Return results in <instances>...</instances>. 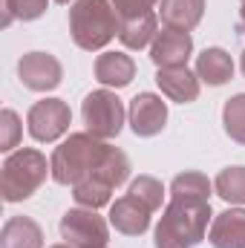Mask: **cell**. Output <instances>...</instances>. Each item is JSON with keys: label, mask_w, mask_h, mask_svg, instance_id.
<instances>
[{"label": "cell", "mask_w": 245, "mask_h": 248, "mask_svg": "<svg viewBox=\"0 0 245 248\" xmlns=\"http://www.w3.org/2000/svg\"><path fill=\"white\" fill-rule=\"evenodd\" d=\"M208 222H214L211 202L208 199H187V196H170L156 234V248H193L208 234Z\"/></svg>", "instance_id": "6da1fadb"}, {"label": "cell", "mask_w": 245, "mask_h": 248, "mask_svg": "<svg viewBox=\"0 0 245 248\" xmlns=\"http://www.w3.org/2000/svg\"><path fill=\"white\" fill-rule=\"evenodd\" d=\"M110 153V144L95 139L92 133H69L52 153V179L58 185H78L84 176H90Z\"/></svg>", "instance_id": "7a4b0ae2"}, {"label": "cell", "mask_w": 245, "mask_h": 248, "mask_svg": "<svg viewBox=\"0 0 245 248\" xmlns=\"http://www.w3.org/2000/svg\"><path fill=\"white\" fill-rule=\"evenodd\" d=\"M69 35L75 46L95 52L119 35V17L113 0H75L69 6Z\"/></svg>", "instance_id": "3957f363"}, {"label": "cell", "mask_w": 245, "mask_h": 248, "mask_svg": "<svg viewBox=\"0 0 245 248\" xmlns=\"http://www.w3.org/2000/svg\"><path fill=\"white\" fill-rule=\"evenodd\" d=\"M46 173H52V162L35 147H20L6 156L3 173H0V190L6 202H23L38 187L46 182Z\"/></svg>", "instance_id": "277c9868"}, {"label": "cell", "mask_w": 245, "mask_h": 248, "mask_svg": "<svg viewBox=\"0 0 245 248\" xmlns=\"http://www.w3.org/2000/svg\"><path fill=\"white\" fill-rule=\"evenodd\" d=\"M127 179H130V159H127V153L119 150V147H110L107 159L90 176H84L78 185H72V199L81 208L98 211V208L110 205L113 190L119 185H124Z\"/></svg>", "instance_id": "5b68a950"}, {"label": "cell", "mask_w": 245, "mask_h": 248, "mask_svg": "<svg viewBox=\"0 0 245 248\" xmlns=\"http://www.w3.org/2000/svg\"><path fill=\"white\" fill-rule=\"evenodd\" d=\"M81 119L95 139H116L124 127V104L113 90H92L81 104Z\"/></svg>", "instance_id": "8992f818"}, {"label": "cell", "mask_w": 245, "mask_h": 248, "mask_svg": "<svg viewBox=\"0 0 245 248\" xmlns=\"http://www.w3.org/2000/svg\"><path fill=\"white\" fill-rule=\"evenodd\" d=\"M61 240L72 248H107L110 225L92 208H69L61 217Z\"/></svg>", "instance_id": "52a82bcc"}, {"label": "cell", "mask_w": 245, "mask_h": 248, "mask_svg": "<svg viewBox=\"0 0 245 248\" xmlns=\"http://www.w3.org/2000/svg\"><path fill=\"white\" fill-rule=\"evenodd\" d=\"M26 124H29V136L35 141H46V144L58 141L63 133L69 130V124H72L69 104L61 101V98H44V101L29 107Z\"/></svg>", "instance_id": "ba28073f"}, {"label": "cell", "mask_w": 245, "mask_h": 248, "mask_svg": "<svg viewBox=\"0 0 245 248\" xmlns=\"http://www.w3.org/2000/svg\"><path fill=\"white\" fill-rule=\"evenodd\" d=\"M17 75L20 84L32 93H49L61 84L63 66L52 52H26L17 61Z\"/></svg>", "instance_id": "9c48e42d"}, {"label": "cell", "mask_w": 245, "mask_h": 248, "mask_svg": "<svg viewBox=\"0 0 245 248\" xmlns=\"http://www.w3.org/2000/svg\"><path fill=\"white\" fill-rule=\"evenodd\" d=\"M127 119H130V127H133V133L138 139L159 136L165 130V124H168V104L156 93H138L130 101Z\"/></svg>", "instance_id": "30bf717a"}, {"label": "cell", "mask_w": 245, "mask_h": 248, "mask_svg": "<svg viewBox=\"0 0 245 248\" xmlns=\"http://www.w3.org/2000/svg\"><path fill=\"white\" fill-rule=\"evenodd\" d=\"M193 55V38L190 32H179V29H162L153 44H150V61L159 69L168 66H187V58Z\"/></svg>", "instance_id": "8fae6325"}, {"label": "cell", "mask_w": 245, "mask_h": 248, "mask_svg": "<svg viewBox=\"0 0 245 248\" xmlns=\"http://www.w3.org/2000/svg\"><path fill=\"white\" fill-rule=\"evenodd\" d=\"M150 208L138 199V196H133V193H127L122 199H116L113 205H110V225L124 234V237H141L147 228H150Z\"/></svg>", "instance_id": "7c38bea8"}, {"label": "cell", "mask_w": 245, "mask_h": 248, "mask_svg": "<svg viewBox=\"0 0 245 248\" xmlns=\"http://www.w3.org/2000/svg\"><path fill=\"white\" fill-rule=\"evenodd\" d=\"M156 84L162 95H168L176 104H190L199 98V75L190 72L187 66H168L156 72Z\"/></svg>", "instance_id": "4fadbf2b"}, {"label": "cell", "mask_w": 245, "mask_h": 248, "mask_svg": "<svg viewBox=\"0 0 245 248\" xmlns=\"http://www.w3.org/2000/svg\"><path fill=\"white\" fill-rule=\"evenodd\" d=\"M208 243L214 248H245V211L243 208H228L214 217Z\"/></svg>", "instance_id": "5bb4252c"}, {"label": "cell", "mask_w": 245, "mask_h": 248, "mask_svg": "<svg viewBox=\"0 0 245 248\" xmlns=\"http://www.w3.org/2000/svg\"><path fill=\"white\" fill-rule=\"evenodd\" d=\"M196 75L208 87H222L234 78V61L222 46H208L196 55Z\"/></svg>", "instance_id": "9a60e30c"}, {"label": "cell", "mask_w": 245, "mask_h": 248, "mask_svg": "<svg viewBox=\"0 0 245 248\" xmlns=\"http://www.w3.org/2000/svg\"><path fill=\"white\" fill-rule=\"evenodd\" d=\"M136 78V61L127 52H104L95 58V81L122 90Z\"/></svg>", "instance_id": "2e32d148"}, {"label": "cell", "mask_w": 245, "mask_h": 248, "mask_svg": "<svg viewBox=\"0 0 245 248\" xmlns=\"http://www.w3.org/2000/svg\"><path fill=\"white\" fill-rule=\"evenodd\" d=\"M205 15V0H162L159 3V17L168 29L190 32L199 26Z\"/></svg>", "instance_id": "e0dca14e"}, {"label": "cell", "mask_w": 245, "mask_h": 248, "mask_svg": "<svg viewBox=\"0 0 245 248\" xmlns=\"http://www.w3.org/2000/svg\"><path fill=\"white\" fill-rule=\"evenodd\" d=\"M0 248H44V231L32 217H9L0 231Z\"/></svg>", "instance_id": "ac0fdd59"}, {"label": "cell", "mask_w": 245, "mask_h": 248, "mask_svg": "<svg viewBox=\"0 0 245 248\" xmlns=\"http://www.w3.org/2000/svg\"><path fill=\"white\" fill-rule=\"evenodd\" d=\"M156 35H159V15L156 12L119 20V41L127 49H144L147 44H153Z\"/></svg>", "instance_id": "d6986e66"}, {"label": "cell", "mask_w": 245, "mask_h": 248, "mask_svg": "<svg viewBox=\"0 0 245 248\" xmlns=\"http://www.w3.org/2000/svg\"><path fill=\"white\" fill-rule=\"evenodd\" d=\"M214 190L216 196H222L231 205H245V168L234 165V168L219 170L214 179Z\"/></svg>", "instance_id": "ffe728a7"}, {"label": "cell", "mask_w": 245, "mask_h": 248, "mask_svg": "<svg viewBox=\"0 0 245 248\" xmlns=\"http://www.w3.org/2000/svg\"><path fill=\"white\" fill-rule=\"evenodd\" d=\"M211 179L199 170H184L179 176H173L170 182V196H187V199H208L211 202Z\"/></svg>", "instance_id": "44dd1931"}, {"label": "cell", "mask_w": 245, "mask_h": 248, "mask_svg": "<svg viewBox=\"0 0 245 248\" xmlns=\"http://www.w3.org/2000/svg\"><path fill=\"white\" fill-rule=\"evenodd\" d=\"M222 127H225L231 141L245 144V93L225 101V107H222Z\"/></svg>", "instance_id": "7402d4cb"}, {"label": "cell", "mask_w": 245, "mask_h": 248, "mask_svg": "<svg viewBox=\"0 0 245 248\" xmlns=\"http://www.w3.org/2000/svg\"><path fill=\"white\" fill-rule=\"evenodd\" d=\"M49 0H3V26H9L12 20H38L46 12Z\"/></svg>", "instance_id": "603a6c76"}, {"label": "cell", "mask_w": 245, "mask_h": 248, "mask_svg": "<svg viewBox=\"0 0 245 248\" xmlns=\"http://www.w3.org/2000/svg\"><path fill=\"white\" fill-rule=\"evenodd\" d=\"M127 193H133V196H138L150 211H159L162 208V199H165V185L156 179V176H147V173H141L138 179H133V185Z\"/></svg>", "instance_id": "cb8c5ba5"}, {"label": "cell", "mask_w": 245, "mask_h": 248, "mask_svg": "<svg viewBox=\"0 0 245 248\" xmlns=\"http://www.w3.org/2000/svg\"><path fill=\"white\" fill-rule=\"evenodd\" d=\"M20 133H23V127H20V119H17V113L15 110H3L0 113V150H15L17 147V141H20Z\"/></svg>", "instance_id": "d4e9b609"}, {"label": "cell", "mask_w": 245, "mask_h": 248, "mask_svg": "<svg viewBox=\"0 0 245 248\" xmlns=\"http://www.w3.org/2000/svg\"><path fill=\"white\" fill-rule=\"evenodd\" d=\"M162 3V0H113V9H116V17H138V15H147V12H156L153 6Z\"/></svg>", "instance_id": "484cf974"}, {"label": "cell", "mask_w": 245, "mask_h": 248, "mask_svg": "<svg viewBox=\"0 0 245 248\" xmlns=\"http://www.w3.org/2000/svg\"><path fill=\"white\" fill-rule=\"evenodd\" d=\"M240 32L245 35V3H243V9H240Z\"/></svg>", "instance_id": "4316f807"}, {"label": "cell", "mask_w": 245, "mask_h": 248, "mask_svg": "<svg viewBox=\"0 0 245 248\" xmlns=\"http://www.w3.org/2000/svg\"><path fill=\"white\" fill-rule=\"evenodd\" d=\"M49 248H72V246H66V243H58V246H49Z\"/></svg>", "instance_id": "83f0119b"}, {"label": "cell", "mask_w": 245, "mask_h": 248, "mask_svg": "<svg viewBox=\"0 0 245 248\" xmlns=\"http://www.w3.org/2000/svg\"><path fill=\"white\" fill-rule=\"evenodd\" d=\"M243 75H245V52H243Z\"/></svg>", "instance_id": "f1b7e54d"}, {"label": "cell", "mask_w": 245, "mask_h": 248, "mask_svg": "<svg viewBox=\"0 0 245 248\" xmlns=\"http://www.w3.org/2000/svg\"><path fill=\"white\" fill-rule=\"evenodd\" d=\"M55 3H69V0H55Z\"/></svg>", "instance_id": "f546056e"}, {"label": "cell", "mask_w": 245, "mask_h": 248, "mask_svg": "<svg viewBox=\"0 0 245 248\" xmlns=\"http://www.w3.org/2000/svg\"><path fill=\"white\" fill-rule=\"evenodd\" d=\"M243 3H245V0H243Z\"/></svg>", "instance_id": "4dcf8cb0"}]
</instances>
